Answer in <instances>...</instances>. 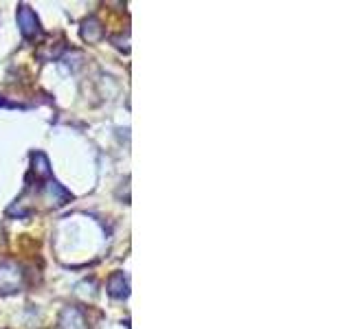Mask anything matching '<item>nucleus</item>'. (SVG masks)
<instances>
[{
    "mask_svg": "<svg viewBox=\"0 0 351 329\" xmlns=\"http://www.w3.org/2000/svg\"><path fill=\"white\" fill-rule=\"evenodd\" d=\"M25 285V270L16 261L0 263V294H16Z\"/></svg>",
    "mask_w": 351,
    "mask_h": 329,
    "instance_id": "obj_1",
    "label": "nucleus"
},
{
    "mask_svg": "<svg viewBox=\"0 0 351 329\" xmlns=\"http://www.w3.org/2000/svg\"><path fill=\"white\" fill-rule=\"evenodd\" d=\"M16 20H18V29L22 33V38L27 42H38L42 38V27H40V20L36 16V11H33L29 5H20L18 7V14H16Z\"/></svg>",
    "mask_w": 351,
    "mask_h": 329,
    "instance_id": "obj_2",
    "label": "nucleus"
},
{
    "mask_svg": "<svg viewBox=\"0 0 351 329\" xmlns=\"http://www.w3.org/2000/svg\"><path fill=\"white\" fill-rule=\"evenodd\" d=\"M40 195H42V200L47 202V206L51 208H58V206H64L66 202H71L73 200V195L64 189V186L60 182H55V180H49L47 184L40 189Z\"/></svg>",
    "mask_w": 351,
    "mask_h": 329,
    "instance_id": "obj_3",
    "label": "nucleus"
},
{
    "mask_svg": "<svg viewBox=\"0 0 351 329\" xmlns=\"http://www.w3.org/2000/svg\"><path fill=\"white\" fill-rule=\"evenodd\" d=\"M58 329H88L86 314L75 305L64 307L58 318Z\"/></svg>",
    "mask_w": 351,
    "mask_h": 329,
    "instance_id": "obj_4",
    "label": "nucleus"
},
{
    "mask_svg": "<svg viewBox=\"0 0 351 329\" xmlns=\"http://www.w3.org/2000/svg\"><path fill=\"white\" fill-rule=\"evenodd\" d=\"M80 36H82V40L88 42V44H99V42L104 40L106 31H104V27H101V22H99L95 16H90V18H86V20L82 22Z\"/></svg>",
    "mask_w": 351,
    "mask_h": 329,
    "instance_id": "obj_5",
    "label": "nucleus"
},
{
    "mask_svg": "<svg viewBox=\"0 0 351 329\" xmlns=\"http://www.w3.org/2000/svg\"><path fill=\"white\" fill-rule=\"evenodd\" d=\"M108 294L112 299H125L130 294V281L123 272H114L112 277L108 279Z\"/></svg>",
    "mask_w": 351,
    "mask_h": 329,
    "instance_id": "obj_6",
    "label": "nucleus"
},
{
    "mask_svg": "<svg viewBox=\"0 0 351 329\" xmlns=\"http://www.w3.org/2000/svg\"><path fill=\"white\" fill-rule=\"evenodd\" d=\"M31 171L36 173L40 180H51V162L44 151H33L31 154Z\"/></svg>",
    "mask_w": 351,
    "mask_h": 329,
    "instance_id": "obj_7",
    "label": "nucleus"
},
{
    "mask_svg": "<svg viewBox=\"0 0 351 329\" xmlns=\"http://www.w3.org/2000/svg\"><path fill=\"white\" fill-rule=\"evenodd\" d=\"M66 51V44L64 42H58L55 47H42L36 51V55H38V60L40 62H53V60H60V55Z\"/></svg>",
    "mask_w": 351,
    "mask_h": 329,
    "instance_id": "obj_8",
    "label": "nucleus"
}]
</instances>
